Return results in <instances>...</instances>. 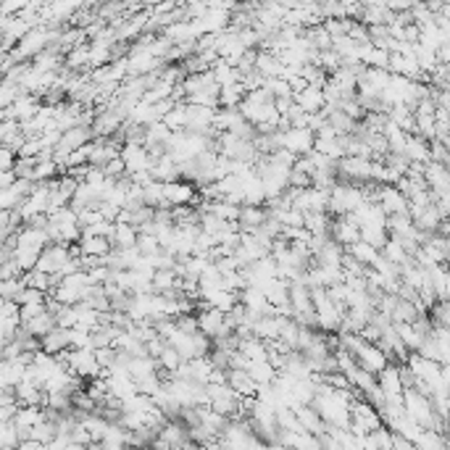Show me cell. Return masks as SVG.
Returning a JSON list of instances; mask_svg holds the SVG:
<instances>
[{"instance_id": "cell-1", "label": "cell", "mask_w": 450, "mask_h": 450, "mask_svg": "<svg viewBox=\"0 0 450 450\" xmlns=\"http://www.w3.org/2000/svg\"><path fill=\"white\" fill-rule=\"evenodd\" d=\"M361 203H366V192L361 185H337L332 187L330 192V213H335L337 219L351 216L353 211L358 209Z\"/></svg>"}, {"instance_id": "cell-2", "label": "cell", "mask_w": 450, "mask_h": 450, "mask_svg": "<svg viewBox=\"0 0 450 450\" xmlns=\"http://www.w3.org/2000/svg\"><path fill=\"white\" fill-rule=\"evenodd\" d=\"M377 203L382 206V211L387 216H406V213H411V203H408V198L395 185H379V190H377Z\"/></svg>"}, {"instance_id": "cell-3", "label": "cell", "mask_w": 450, "mask_h": 450, "mask_svg": "<svg viewBox=\"0 0 450 450\" xmlns=\"http://www.w3.org/2000/svg\"><path fill=\"white\" fill-rule=\"evenodd\" d=\"M121 161L127 164V174H143V171H153V155L145 145H124L121 148Z\"/></svg>"}, {"instance_id": "cell-4", "label": "cell", "mask_w": 450, "mask_h": 450, "mask_svg": "<svg viewBox=\"0 0 450 450\" xmlns=\"http://www.w3.org/2000/svg\"><path fill=\"white\" fill-rule=\"evenodd\" d=\"M356 361H358V366L361 369H366V372H372L374 377H379V374L390 366V356L379 348V345H369V342L363 340L361 348L356 351Z\"/></svg>"}, {"instance_id": "cell-5", "label": "cell", "mask_w": 450, "mask_h": 450, "mask_svg": "<svg viewBox=\"0 0 450 450\" xmlns=\"http://www.w3.org/2000/svg\"><path fill=\"white\" fill-rule=\"evenodd\" d=\"M314 148H316V134L311 129H287V132H282V150H290L297 158L311 155Z\"/></svg>"}, {"instance_id": "cell-6", "label": "cell", "mask_w": 450, "mask_h": 450, "mask_svg": "<svg viewBox=\"0 0 450 450\" xmlns=\"http://www.w3.org/2000/svg\"><path fill=\"white\" fill-rule=\"evenodd\" d=\"M216 111L219 108H203V106H190V103H187V132L216 134L213 132Z\"/></svg>"}, {"instance_id": "cell-7", "label": "cell", "mask_w": 450, "mask_h": 450, "mask_svg": "<svg viewBox=\"0 0 450 450\" xmlns=\"http://www.w3.org/2000/svg\"><path fill=\"white\" fill-rule=\"evenodd\" d=\"M372 169L374 161L369 158H356V155H345L340 161V174L345 179H351L356 185H363V182H372Z\"/></svg>"}, {"instance_id": "cell-8", "label": "cell", "mask_w": 450, "mask_h": 450, "mask_svg": "<svg viewBox=\"0 0 450 450\" xmlns=\"http://www.w3.org/2000/svg\"><path fill=\"white\" fill-rule=\"evenodd\" d=\"M332 240L342 245V248H351L356 242H361V227L351 219V216H342V219H335L332 224Z\"/></svg>"}, {"instance_id": "cell-9", "label": "cell", "mask_w": 450, "mask_h": 450, "mask_svg": "<svg viewBox=\"0 0 450 450\" xmlns=\"http://www.w3.org/2000/svg\"><path fill=\"white\" fill-rule=\"evenodd\" d=\"M27 363L22 358H16V361H3L0 366V387L3 390H16L19 384L27 379Z\"/></svg>"}, {"instance_id": "cell-10", "label": "cell", "mask_w": 450, "mask_h": 450, "mask_svg": "<svg viewBox=\"0 0 450 450\" xmlns=\"http://www.w3.org/2000/svg\"><path fill=\"white\" fill-rule=\"evenodd\" d=\"M295 416L300 421V427L306 435H314V437H321V435H327V424H324V419L318 414L314 406H300L295 408Z\"/></svg>"}, {"instance_id": "cell-11", "label": "cell", "mask_w": 450, "mask_h": 450, "mask_svg": "<svg viewBox=\"0 0 450 450\" xmlns=\"http://www.w3.org/2000/svg\"><path fill=\"white\" fill-rule=\"evenodd\" d=\"M424 179H427L429 190H435L437 195L450 192V169L448 166L432 164V161H429V164L424 166Z\"/></svg>"}, {"instance_id": "cell-12", "label": "cell", "mask_w": 450, "mask_h": 450, "mask_svg": "<svg viewBox=\"0 0 450 450\" xmlns=\"http://www.w3.org/2000/svg\"><path fill=\"white\" fill-rule=\"evenodd\" d=\"M230 387L240 398H258V390H261L248 374V369H230Z\"/></svg>"}, {"instance_id": "cell-13", "label": "cell", "mask_w": 450, "mask_h": 450, "mask_svg": "<svg viewBox=\"0 0 450 450\" xmlns=\"http://www.w3.org/2000/svg\"><path fill=\"white\" fill-rule=\"evenodd\" d=\"M40 345H43L45 353H50V356H61V353L71 351V330H61V327H55L48 337H43L40 340Z\"/></svg>"}, {"instance_id": "cell-14", "label": "cell", "mask_w": 450, "mask_h": 450, "mask_svg": "<svg viewBox=\"0 0 450 450\" xmlns=\"http://www.w3.org/2000/svg\"><path fill=\"white\" fill-rule=\"evenodd\" d=\"M266 221H269V211L258 209V206H242V213H240V230L245 234H253L255 230H261Z\"/></svg>"}, {"instance_id": "cell-15", "label": "cell", "mask_w": 450, "mask_h": 450, "mask_svg": "<svg viewBox=\"0 0 450 450\" xmlns=\"http://www.w3.org/2000/svg\"><path fill=\"white\" fill-rule=\"evenodd\" d=\"M295 103L306 111V113H321L324 106H327V100H324V90L308 85L300 95H295Z\"/></svg>"}, {"instance_id": "cell-16", "label": "cell", "mask_w": 450, "mask_h": 450, "mask_svg": "<svg viewBox=\"0 0 450 450\" xmlns=\"http://www.w3.org/2000/svg\"><path fill=\"white\" fill-rule=\"evenodd\" d=\"M279 332H282V318L279 316H261L253 324V335L264 342L279 340Z\"/></svg>"}, {"instance_id": "cell-17", "label": "cell", "mask_w": 450, "mask_h": 450, "mask_svg": "<svg viewBox=\"0 0 450 450\" xmlns=\"http://www.w3.org/2000/svg\"><path fill=\"white\" fill-rule=\"evenodd\" d=\"M282 58L274 53H269V50H258V61H255V71L258 74H264L266 79H279L282 77Z\"/></svg>"}, {"instance_id": "cell-18", "label": "cell", "mask_w": 450, "mask_h": 450, "mask_svg": "<svg viewBox=\"0 0 450 450\" xmlns=\"http://www.w3.org/2000/svg\"><path fill=\"white\" fill-rule=\"evenodd\" d=\"M79 248H82V255H92V258H108L111 253H113V242L106 240V237H90V234H82Z\"/></svg>"}, {"instance_id": "cell-19", "label": "cell", "mask_w": 450, "mask_h": 450, "mask_svg": "<svg viewBox=\"0 0 450 450\" xmlns=\"http://www.w3.org/2000/svg\"><path fill=\"white\" fill-rule=\"evenodd\" d=\"M342 258H345V248L337 245V242L330 237V240L321 245V251L314 255V264L316 266H342Z\"/></svg>"}, {"instance_id": "cell-20", "label": "cell", "mask_w": 450, "mask_h": 450, "mask_svg": "<svg viewBox=\"0 0 450 450\" xmlns=\"http://www.w3.org/2000/svg\"><path fill=\"white\" fill-rule=\"evenodd\" d=\"M158 369H161V363L150 358V356H145V358H132L129 361V374H132L134 384L145 382V379H150V377H158Z\"/></svg>"}, {"instance_id": "cell-21", "label": "cell", "mask_w": 450, "mask_h": 450, "mask_svg": "<svg viewBox=\"0 0 450 450\" xmlns=\"http://www.w3.org/2000/svg\"><path fill=\"white\" fill-rule=\"evenodd\" d=\"M211 74L219 82V87H230V85H240L242 82V74L237 71V66H232L230 61H224V58H219V61L213 64Z\"/></svg>"}, {"instance_id": "cell-22", "label": "cell", "mask_w": 450, "mask_h": 450, "mask_svg": "<svg viewBox=\"0 0 450 450\" xmlns=\"http://www.w3.org/2000/svg\"><path fill=\"white\" fill-rule=\"evenodd\" d=\"M113 248L116 251H132L140 242V230L132 224H116V234H113Z\"/></svg>"}, {"instance_id": "cell-23", "label": "cell", "mask_w": 450, "mask_h": 450, "mask_svg": "<svg viewBox=\"0 0 450 450\" xmlns=\"http://www.w3.org/2000/svg\"><path fill=\"white\" fill-rule=\"evenodd\" d=\"M290 287L293 285H290L287 279H279V276H276V279H272V282L264 287V295L269 297V303L274 308L287 306V303H290Z\"/></svg>"}, {"instance_id": "cell-24", "label": "cell", "mask_w": 450, "mask_h": 450, "mask_svg": "<svg viewBox=\"0 0 450 450\" xmlns=\"http://www.w3.org/2000/svg\"><path fill=\"white\" fill-rule=\"evenodd\" d=\"M290 303L295 308V316L308 314V311H316V308H314V300H311V287L300 285V282H295V285L290 287Z\"/></svg>"}, {"instance_id": "cell-25", "label": "cell", "mask_w": 450, "mask_h": 450, "mask_svg": "<svg viewBox=\"0 0 450 450\" xmlns=\"http://www.w3.org/2000/svg\"><path fill=\"white\" fill-rule=\"evenodd\" d=\"M66 69L74 71V74H85L90 69V43L85 45H77L74 50L66 53Z\"/></svg>"}, {"instance_id": "cell-26", "label": "cell", "mask_w": 450, "mask_h": 450, "mask_svg": "<svg viewBox=\"0 0 450 450\" xmlns=\"http://www.w3.org/2000/svg\"><path fill=\"white\" fill-rule=\"evenodd\" d=\"M240 353L248 358L251 363H258V361H269V345L258 337H251V340H242L240 342Z\"/></svg>"}, {"instance_id": "cell-27", "label": "cell", "mask_w": 450, "mask_h": 450, "mask_svg": "<svg viewBox=\"0 0 450 450\" xmlns=\"http://www.w3.org/2000/svg\"><path fill=\"white\" fill-rule=\"evenodd\" d=\"M22 327H24L27 332H29L32 337H37V340H43V337H48V335H50V332H53L55 327H58V324H55V316H53V314L48 311V314H43V316H37L34 321H29V324H22Z\"/></svg>"}, {"instance_id": "cell-28", "label": "cell", "mask_w": 450, "mask_h": 450, "mask_svg": "<svg viewBox=\"0 0 450 450\" xmlns=\"http://www.w3.org/2000/svg\"><path fill=\"white\" fill-rule=\"evenodd\" d=\"M248 374H251L253 379H255V384L258 387H266V384H274L276 377H279V372H276L274 366L269 361H258V363H251L248 366Z\"/></svg>"}, {"instance_id": "cell-29", "label": "cell", "mask_w": 450, "mask_h": 450, "mask_svg": "<svg viewBox=\"0 0 450 450\" xmlns=\"http://www.w3.org/2000/svg\"><path fill=\"white\" fill-rule=\"evenodd\" d=\"M382 255L387 258V261H393L395 266H400V269H403V266L411 261V258H408V253H406V248H403V242L395 240V237H390V240H387V245L382 248Z\"/></svg>"}, {"instance_id": "cell-30", "label": "cell", "mask_w": 450, "mask_h": 450, "mask_svg": "<svg viewBox=\"0 0 450 450\" xmlns=\"http://www.w3.org/2000/svg\"><path fill=\"white\" fill-rule=\"evenodd\" d=\"M345 253H351L353 258H356L361 266H366V269H369V266L377 261V255H379V253H377V248H372L369 242H363V240L356 242V245H351V248H345Z\"/></svg>"}, {"instance_id": "cell-31", "label": "cell", "mask_w": 450, "mask_h": 450, "mask_svg": "<svg viewBox=\"0 0 450 450\" xmlns=\"http://www.w3.org/2000/svg\"><path fill=\"white\" fill-rule=\"evenodd\" d=\"M164 124L171 132H187V103H176L174 108L169 111Z\"/></svg>"}, {"instance_id": "cell-32", "label": "cell", "mask_w": 450, "mask_h": 450, "mask_svg": "<svg viewBox=\"0 0 450 450\" xmlns=\"http://www.w3.org/2000/svg\"><path fill=\"white\" fill-rule=\"evenodd\" d=\"M395 332L408 351H419V348H421V342H424V337L414 330V324H395Z\"/></svg>"}, {"instance_id": "cell-33", "label": "cell", "mask_w": 450, "mask_h": 450, "mask_svg": "<svg viewBox=\"0 0 450 450\" xmlns=\"http://www.w3.org/2000/svg\"><path fill=\"white\" fill-rule=\"evenodd\" d=\"M24 290H27L24 276H16V279H6V282H0V297H3V300H16Z\"/></svg>"}, {"instance_id": "cell-34", "label": "cell", "mask_w": 450, "mask_h": 450, "mask_svg": "<svg viewBox=\"0 0 450 450\" xmlns=\"http://www.w3.org/2000/svg\"><path fill=\"white\" fill-rule=\"evenodd\" d=\"M22 95H24V92H22V87H19V85H13V82H3V85H0V108H3V111L11 108L13 103L22 98Z\"/></svg>"}, {"instance_id": "cell-35", "label": "cell", "mask_w": 450, "mask_h": 450, "mask_svg": "<svg viewBox=\"0 0 450 450\" xmlns=\"http://www.w3.org/2000/svg\"><path fill=\"white\" fill-rule=\"evenodd\" d=\"M266 90L272 92V98H274V100L295 98L293 85H290V82H285V79H269V82H266Z\"/></svg>"}, {"instance_id": "cell-36", "label": "cell", "mask_w": 450, "mask_h": 450, "mask_svg": "<svg viewBox=\"0 0 450 450\" xmlns=\"http://www.w3.org/2000/svg\"><path fill=\"white\" fill-rule=\"evenodd\" d=\"M55 324H58L61 330H77V311H74V306L58 308V314H55Z\"/></svg>"}, {"instance_id": "cell-37", "label": "cell", "mask_w": 450, "mask_h": 450, "mask_svg": "<svg viewBox=\"0 0 450 450\" xmlns=\"http://www.w3.org/2000/svg\"><path fill=\"white\" fill-rule=\"evenodd\" d=\"M158 363H161V369H166V372H169V377H174V374L179 372V366H182V356H179V353H176L171 345H169L164 356L158 358Z\"/></svg>"}, {"instance_id": "cell-38", "label": "cell", "mask_w": 450, "mask_h": 450, "mask_svg": "<svg viewBox=\"0 0 450 450\" xmlns=\"http://www.w3.org/2000/svg\"><path fill=\"white\" fill-rule=\"evenodd\" d=\"M19 134H22V121L8 119L0 124V140H3V145H11Z\"/></svg>"}, {"instance_id": "cell-39", "label": "cell", "mask_w": 450, "mask_h": 450, "mask_svg": "<svg viewBox=\"0 0 450 450\" xmlns=\"http://www.w3.org/2000/svg\"><path fill=\"white\" fill-rule=\"evenodd\" d=\"M137 251L143 253V255H155V253H161V240L155 237V234H140V242H137Z\"/></svg>"}, {"instance_id": "cell-40", "label": "cell", "mask_w": 450, "mask_h": 450, "mask_svg": "<svg viewBox=\"0 0 450 450\" xmlns=\"http://www.w3.org/2000/svg\"><path fill=\"white\" fill-rule=\"evenodd\" d=\"M45 300H48V295H45V293H40V290H34V287H27V290H24L22 295L16 297V303H19V306H34V303H45Z\"/></svg>"}, {"instance_id": "cell-41", "label": "cell", "mask_w": 450, "mask_h": 450, "mask_svg": "<svg viewBox=\"0 0 450 450\" xmlns=\"http://www.w3.org/2000/svg\"><path fill=\"white\" fill-rule=\"evenodd\" d=\"M43 314H48V300H45V303H34V306H24L22 324H29V321H34V318L43 316Z\"/></svg>"}, {"instance_id": "cell-42", "label": "cell", "mask_w": 450, "mask_h": 450, "mask_svg": "<svg viewBox=\"0 0 450 450\" xmlns=\"http://www.w3.org/2000/svg\"><path fill=\"white\" fill-rule=\"evenodd\" d=\"M16 276H24V272L19 269L16 261H3L0 264V279L6 282V279H16Z\"/></svg>"}, {"instance_id": "cell-43", "label": "cell", "mask_w": 450, "mask_h": 450, "mask_svg": "<svg viewBox=\"0 0 450 450\" xmlns=\"http://www.w3.org/2000/svg\"><path fill=\"white\" fill-rule=\"evenodd\" d=\"M145 348H148V356L158 361V358H161V356L166 353V348H169V342H166L164 337H155V340H150L148 345H145Z\"/></svg>"}, {"instance_id": "cell-44", "label": "cell", "mask_w": 450, "mask_h": 450, "mask_svg": "<svg viewBox=\"0 0 450 450\" xmlns=\"http://www.w3.org/2000/svg\"><path fill=\"white\" fill-rule=\"evenodd\" d=\"M16 450H43V442H34V440H24Z\"/></svg>"}, {"instance_id": "cell-45", "label": "cell", "mask_w": 450, "mask_h": 450, "mask_svg": "<svg viewBox=\"0 0 450 450\" xmlns=\"http://www.w3.org/2000/svg\"><path fill=\"white\" fill-rule=\"evenodd\" d=\"M179 450H209V445H203V442H195V440H190V442H185Z\"/></svg>"}, {"instance_id": "cell-46", "label": "cell", "mask_w": 450, "mask_h": 450, "mask_svg": "<svg viewBox=\"0 0 450 450\" xmlns=\"http://www.w3.org/2000/svg\"><path fill=\"white\" fill-rule=\"evenodd\" d=\"M445 261H448V266H450V237H448V242H445Z\"/></svg>"}, {"instance_id": "cell-47", "label": "cell", "mask_w": 450, "mask_h": 450, "mask_svg": "<svg viewBox=\"0 0 450 450\" xmlns=\"http://www.w3.org/2000/svg\"><path fill=\"white\" fill-rule=\"evenodd\" d=\"M448 274H450V266H448Z\"/></svg>"}]
</instances>
